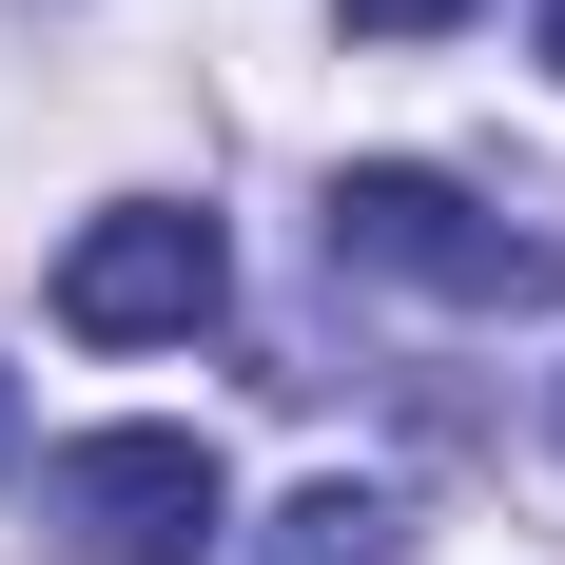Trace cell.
I'll use <instances>...</instances> for the list:
<instances>
[{"label": "cell", "mask_w": 565, "mask_h": 565, "mask_svg": "<svg viewBox=\"0 0 565 565\" xmlns=\"http://www.w3.org/2000/svg\"><path fill=\"white\" fill-rule=\"evenodd\" d=\"M215 292H234L215 215H175V195H117V215L58 254V332H78V351H175V332H215Z\"/></svg>", "instance_id": "cell-3"}, {"label": "cell", "mask_w": 565, "mask_h": 565, "mask_svg": "<svg viewBox=\"0 0 565 565\" xmlns=\"http://www.w3.org/2000/svg\"><path fill=\"white\" fill-rule=\"evenodd\" d=\"M468 0H351V40H449Z\"/></svg>", "instance_id": "cell-5"}, {"label": "cell", "mask_w": 565, "mask_h": 565, "mask_svg": "<svg viewBox=\"0 0 565 565\" xmlns=\"http://www.w3.org/2000/svg\"><path fill=\"white\" fill-rule=\"evenodd\" d=\"M312 234H332V274L449 292V312H526V292H565V195H468V175H429V157H351Z\"/></svg>", "instance_id": "cell-1"}, {"label": "cell", "mask_w": 565, "mask_h": 565, "mask_svg": "<svg viewBox=\"0 0 565 565\" xmlns=\"http://www.w3.org/2000/svg\"><path fill=\"white\" fill-rule=\"evenodd\" d=\"M546 78H565V0H546Z\"/></svg>", "instance_id": "cell-7"}, {"label": "cell", "mask_w": 565, "mask_h": 565, "mask_svg": "<svg viewBox=\"0 0 565 565\" xmlns=\"http://www.w3.org/2000/svg\"><path fill=\"white\" fill-rule=\"evenodd\" d=\"M0 468H20V391H0Z\"/></svg>", "instance_id": "cell-6"}, {"label": "cell", "mask_w": 565, "mask_h": 565, "mask_svg": "<svg viewBox=\"0 0 565 565\" xmlns=\"http://www.w3.org/2000/svg\"><path fill=\"white\" fill-rule=\"evenodd\" d=\"M40 526H58L78 565H215L234 468L195 449V429H78V449L40 468Z\"/></svg>", "instance_id": "cell-2"}, {"label": "cell", "mask_w": 565, "mask_h": 565, "mask_svg": "<svg viewBox=\"0 0 565 565\" xmlns=\"http://www.w3.org/2000/svg\"><path fill=\"white\" fill-rule=\"evenodd\" d=\"M254 565H409V508H391V488H351V468H312V488L254 526Z\"/></svg>", "instance_id": "cell-4"}]
</instances>
